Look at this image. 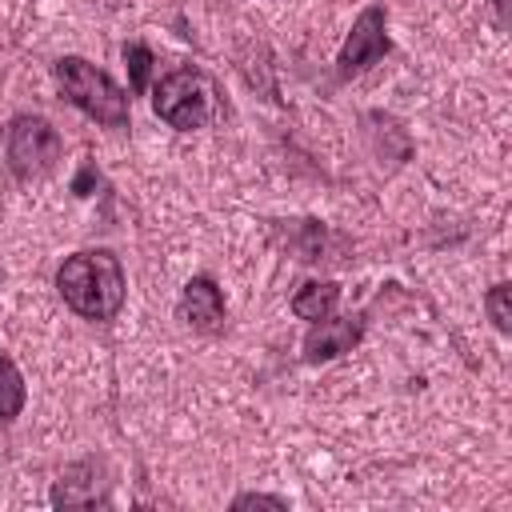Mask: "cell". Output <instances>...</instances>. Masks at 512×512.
Segmentation results:
<instances>
[{"label": "cell", "mask_w": 512, "mask_h": 512, "mask_svg": "<svg viewBox=\"0 0 512 512\" xmlns=\"http://www.w3.org/2000/svg\"><path fill=\"white\" fill-rule=\"evenodd\" d=\"M56 288L72 312L84 320H112L124 308V268L112 252H76L60 264Z\"/></svg>", "instance_id": "cell-1"}, {"label": "cell", "mask_w": 512, "mask_h": 512, "mask_svg": "<svg viewBox=\"0 0 512 512\" xmlns=\"http://www.w3.org/2000/svg\"><path fill=\"white\" fill-rule=\"evenodd\" d=\"M56 84L96 124H104V128H124L128 124V96H124V88L108 72L88 64L84 56L56 60Z\"/></svg>", "instance_id": "cell-2"}, {"label": "cell", "mask_w": 512, "mask_h": 512, "mask_svg": "<svg viewBox=\"0 0 512 512\" xmlns=\"http://www.w3.org/2000/svg\"><path fill=\"white\" fill-rule=\"evenodd\" d=\"M152 108L164 124H172L180 132H192V128H204V124L216 120L220 96H216V84L200 68H176L156 84Z\"/></svg>", "instance_id": "cell-3"}, {"label": "cell", "mask_w": 512, "mask_h": 512, "mask_svg": "<svg viewBox=\"0 0 512 512\" xmlns=\"http://www.w3.org/2000/svg\"><path fill=\"white\" fill-rule=\"evenodd\" d=\"M60 132L44 120V116H16L8 124V168L20 176V180H40L56 168L60 160Z\"/></svg>", "instance_id": "cell-4"}, {"label": "cell", "mask_w": 512, "mask_h": 512, "mask_svg": "<svg viewBox=\"0 0 512 512\" xmlns=\"http://www.w3.org/2000/svg\"><path fill=\"white\" fill-rule=\"evenodd\" d=\"M384 52H388L384 8L372 4V8H364V12L356 16V24H352V32H348V40H344V48H340V56H336V72H340V80L360 76V72H364L368 64H376Z\"/></svg>", "instance_id": "cell-5"}, {"label": "cell", "mask_w": 512, "mask_h": 512, "mask_svg": "<svg viewBox=\"0 0 512 512\" xmlns=\"http://www.w3.org/2000/svg\"><path fill=\"white\" fill-rule=\"evenodd\" d=\"M360 332H364L360 316H336V320L324 316V320H312V328H308V336H304V360H308V364L336 360V356H344V352L356 348Z\"/></svg>", "instance_id": "cell-6"}, {"label": "cell", "mask_w": 512, "mask_h": 512, "mask_svg": "<svg viewBox=\"0 0 512 512\" xmlns=\"http://www.w3.org/2000/svg\"><path fill=\"white\" fill-rule=\"evenodd\" d=\"M180 320L196 332H216L224 324V296L216 288V280L208 276H192L180 292Z\"/></svg>", "instance_id": "cell-7"}, {"label": "cell", "mask_w": 512, "mask_h": 512, "mask_svg": "<svg viewBox=\"0 0 512 512\" xmlns=\"http://www.w3.org/2000/svg\"><path fill=\"white\" fill-rule=\"evenodd\" d=\"M336 304H340V284H332V280H308L292 296V312L300 320H324L336 312Z\"/></svg>", "instance_id": "cell-8"}, {"label": "cell", "mask_w": 512, "mask_h": 512, "mask_svg": "<svg viewBox=\"0 0 512 512\" xmlns=\"http://www.w3.org/2000/svg\"><path fill=\"white\" fill-rule=\"evenodd\" d=\"M24 376L20 368L12 364V356L0 352V420H16L20 408H24Z\"/></svg>", "instance_id": "cell-9"}, {"label": "cell", "mask_w": 512, "mask_h": 512, "mask_svg": "<svg viewBox=\"0 0 512 512\" xmlns=\"http://www.w3.org/2000/svg\"><path fill=\"white\" fill-rule=\"evenodd\" d=\"M124 64H128V84L132 92H144L152 80V52L144 44H128L124 48Z\"/></svg>", "instance_id": "cell-10"}, {"label": "cell", "mask_w": 512, "mask_h": 512, "mask_svg": "<svg viewBox=\"0 0 512 512\" xmlns=\"http://www.w3.org/2000/svg\"><path fill=\"white\" fill-rule=\"evenodd\" d=\"M484 308H488V316H492V324H496L500 332H508V328H512V312H508V284H492V292H488Z\"/></svg>", "instance_id": "cell-11"}, {"label": "cell", "mask_w": 512, "mask_h": 512, "mask_svg": "<svg viewBox=\"0 0 512 512\" xmlns=\"http://www.w3.org/2000/svg\"><path fill=\"white\" fill-rule=\"evenodd\" d=\"M248 504H272V508H284L280 496H260V492H244V496L232 500V508H248Z\"/></svg>", "instance_id": "cell-12"}, {"label": "cell", "mask_w": 512, "mask_h": 512, "mask_svg": "<svg viewBox=\"0 0 512 512\" xmlns=\"http://www.w3.org/2000/svg\"><path fill=\"white\" fill-rule=\"evenodd\" d=\"M492 4H496V12H500V20H504V16H508V0H492Z\"/></svg>", "instance_id": "cell-13"}]
</instances>
